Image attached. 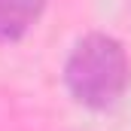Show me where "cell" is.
Instances as JSON below:
<instances>
[{"instance_id": "6da1fadb", "label": "cell", "mask_w": 131, "mask_h": 131, "mask_svg": "<svg viewBox=\"0 0 131 131\" xmlns=\"http://www.w3.org/2000/svg\"><path fill=\"white\" fill-rule=\"evenodd\" d=\"M128 55L116 37L89 34L82 37L64 64V85L76 104L89 110H107L128 89Z\"/></svg>"}, {"instance_id": "7a4b0ae2", "label": "cell", "mask_w": 131, "mask_h": 131, "mask_svg": "<svg viewBox=\"0 0 131 131\" xmlns=\"http://www.w3.org/2000/svg\"><path fill=\"white\" fill-rule=\"evenodd\" d=\"M46 0H0V43H12L31 31Z\"/></svg>"}]
</instances>
